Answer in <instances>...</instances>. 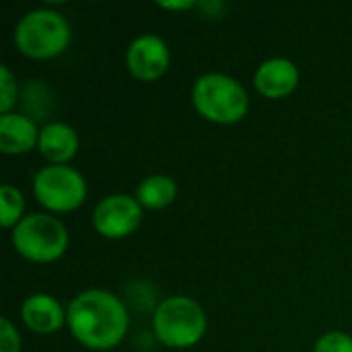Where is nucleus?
Listing matches in <instances>:
<instances>
[{"mask_svg": "<svg viewBox=\"0 0 352 352\" xmlns=\"http://www.w3.org/2000/svg\"><path fill=\"white\" fill-rule=\"evenodd\" d=\"M126 66L138 80H157L169 68V47L163 37L142 33L134 37L126 50Z\"/></svg>", "mask_w": 352, "mask_h": 352, "instance_id": "nucleus-8", "label": "nucleus"}, {"mask_svg": "<svg viewBox=\"0 0 352 352\" xmlns=\"http://www.w3.org/2000/svg\"><path fill=\"white\" fill-rule=\"evenodd\" d=\"M70 25L64 14L52 8L25 12L14 27V43L21 54L33 60L60 56L70 45Z\"/></svg>", "mask_w": 352, "mask_h": 352, "instance_id": "nucleus-3", "label": "nucleus"}, {"mask_svg": "<svg viewBox=\"0 0 352 352\" xmlns=\"http://www.w3.org/2000/svg\"><path fill=\"white\" fill-rule=\"evenodd\" d=\"M153 330L161 344L169 349H188L202 340L206 332V314L194 299L173 295L159 303L153 316Z\"/></svg>", "mask_w": 352, "mask_h": 352, "instance_id": "nucleus-4", "label": "nucleus"}, {"mask_svg": "<svg viewBox=\"0 0 352 352\" xmlns=\"http://www.w3.org/2000/svg\"><path fill=\"white\" fill-rule=\"evenodd\" d=\"M23 324L37 334H54L66 322V311L58 299L45 293H33L23 301L21 307Z\"/></svg>", "mask_w": 352, "mask_h": 352, "instance_id": "nucleus-10", "label": "nucleus"}, {"mask_svg": "<svg viewBox=\"0 0 352 352\" xmlns=\"http://www.w3.org/2000/svg\"><path fill=\"white\" fill-rule=\"evenodd\" d=\"M142 221V206L128 194L105 196L93 210V227L99 235L122 239L132 235Z\"/></svg>", "mask_w": 352, "mask_h": 352, "instance_id": "nucleus-7", "label": "nucleus"}, {"mask_svg": "<svg viewBox=\"0 0 352 352\" xmlns=\"http://www.w3.org/2000/svg\"><path fill=\"white\" fill-rule=\"evenodd\" d=\"M192 103L200 116L217 124H235L245 118L250 107L248 91L239 80L223 72H208L196 78Z\"/></svg>", "mask_w": 352, "mask_h": 352, "instance_id": "nucleus-2", "label": "nucleus"}, {"mask_svg": "<svg viewBox=\"0 0 352 352\" xmlns=\"http://www.w3.org/2000/svg\"><path fill=\"white\" fill-rule=\"evenodd\" d=\"M256 89L268 99L291 95L299 85V68L289 58H270L262 62L254 76Z\"/></svg>", "mask_w": 352, "mask_h": 352, "instance_id": "nucleus-9", "label": "nucleus"}, {"mask_svg": "<svg viewBox=\"0 0 352 352\" xmlns=\"http://www.w3.org/2000/svg\"><path fill=\"white\" fill-rule=\"evenodd\" d=\"M14 250L37 264H47L64 256L68 248V231L62 221L45 212L23 217L10 233Z\"/></svg>", "mask_w": 352, "mask_h": 352, "instance_id": "nucleus-5", "label": "nucleus"}, {"mask_svg": "<svg viewBox=\"0 0 352 352\" xmlns=\"http://www.w3.org/2000/svg\"><path fill=\"white\" fill-rule=\"evenodd\" d=\"M314 352H352V336L344 332H328L316 342Z\"/></svg>", "mask_w": 352, "mask_h": 352, "instance_id": "nucleus-15", "label": "nucleus"}, {"mask_svg": "<svg viewBox=\"0 0 352 352\" xmlns=\"http://www.w3.org/2000/svg\"><path fill=\"white\" fill-rule=\"evenodd\" d=\"M177 196V184L169 175H151L140 182L136 190V200L144 208H165Z\"/></svg>", "mask_w": 352, "mask_h": 352, "instance_id": "nucleus-13", "label": "nucleus"}, {"mask_svg": "<svg viewBox=\"0 0 352 352\" xmlns=\"http://www.w3.org/2000/svg\"><path fill=\"white\" fill-rule=\"evenodd\" d=\"M39 142L35 122L25 113L0 116V151L4 155H23Z\"/></svg>", "mask_w": 352, "mask_h": 352, "instance_id": "nucleus-11", "label": "nucleus"}, {"mask_svg": "<svg viewBox=\"0 0 352 352\" xmlns=\"http://www.w3.org/2000/svg\"><path fill=\"white\" fill-rule=\"evenodd\" d=\"M0 352H21V336L10 320H0Z\"/></svg>", "mask_w": 352, "mask_h": 352, "instance_id": "nucleus-17", "label": "nucleus"}, {"mask_svg": "<svg viewBox=\"0 0 352 352\" xmlns=\"http://www.w3.org/2000/svg\"><path fill=\"white\" fill-rule=\"evenodd\" d=\"M159 6H163V8H173V10H184V8L196 6V2H190V0H186V2H159Z\"/></svg>", "mask_w": 352, "mask_h": 352, "instance_id": "nucleus-18", "label": "nucleus"}, {"mask_svg": "<svg viewBox=\"0 0 352 352\" xmlns=\"http://www.w3.org/2000/svg\"><path fill=\"white\" fill-rule=\"evenodd\" d=\"M33 194L52 212L76 210L87 198V182L70 165H47L33 177Z\"/></svg>", "mask_w": 352, "mask_h": 352, "instance_id": "nucleus-6", "label": "nucleus"}, {"mask_svg": "<svg viewBox=\"0 0 352 352\" xmlns=\"http://www.w3.org/2000/svg\"><path fill=\"white\" fill-rule=\"evenodd\" d=\"M37 146L50 163L66 165L78 151V134L64 122H52L39 130Z\"/></svg>", "mask_w": 352, "mask_h": 352, "instance_id": "nucleus-12", "label": "nucleus"}, {"mask_svg": "<svg viewBox=\"0 0 352 352\" xmlns=\"http://www.w3.org/2000/svg\"><path fill=\"white\" fill-rule=\"evenodd\" d=\"M128 309L109 291L89 289L78 293L68 309L66 324L72 336L91 351L116 349L128 330Z\"/></svg>", "mask_w": 352, "mask_h": 352, "instance_id": "nucleus-1", "label": "nucleus"}, {"mask_svg": "<svg viewBox=\"0 0 352 352\" xmlns=\"http://www.w3.org/2000/svg\"><path fill=\"white\" fill-rule=\"evenodd\" d=\"M0 111L2 113H10V107L16 101V80L12 76V72L8 70V66H0Z\"/></svg>", "mask_w": 352, "mask_h": 352, "instance_id": "nucleus-16", "label": "nucleus"}, {"mask_svg": "<svg viewBox=\"0 0 352 352\" xmlns=\"http://www.w3.org/2000/svg\"><path fill=\"white\" fill-rule=\"evenodd\" d=\"M23 210H25L23 194L14 186L4 184L0 188V223H2V227L10 229V227L19 225L23 221Z\"/></svg>", "mask_w": 352, "mask_h": 352, "instance_id": "nucleus-14", "label": "nucleus"}]
</instances>
